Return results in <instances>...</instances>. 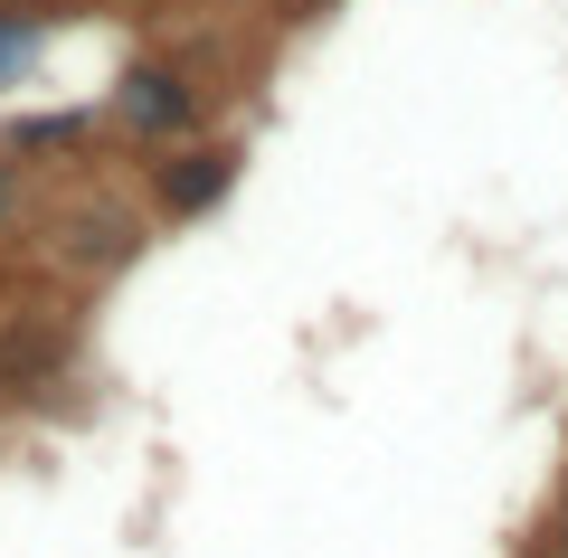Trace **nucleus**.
Here are the masks:
<instances>
[{"instance_id":"obj_1","label":"nucleus","mask_w":568,"mask_h":558,"mask_svg":"<svg viewBox=\"0 0 568 558\" xmlns=\"http://www.w3.org/2000/svg\"><path fill=\"white\" fill-rule=\"evenodd\" d=\"M152 246V209L123 200V190H95V180H67V200L39 209V256L77 284H114L123 265Z\"/></svg>"},{"instance_id":"obj_2","label":"nucleus","mask_w":568,"mask_h":558,"mask_svg":"<svg viewBox=\"0 0 568 558\" xmlns=\"http://www.w3.org/2000/svg\"><path fill=\"white\" fill-rule=\"evenodd\" d=\"M104 133H123L133 152H171V142L209 133V95L181 58H133L114 85H104Z\"/></svg>"},{"instance_id":"obj_3","label":"nucleus","mask_w":568,"mask_h":558,"mask_svg":"<svg viewBox=\"0 0 568 558\" xmlns=\"http://www.w3.org/2000/svg\"><path fill=\"white\" fill-rule=\"evenodd\" d=\"M237 180H246V142L200 133V142H171V152L142 161V209H152V227H200V219L227 209Z\"/></svg>"},{"instance_id":"obj_4","label":"nucleus","mask_w":568,"mask_h":558,"mask_svg":"<svg viewBox=\"0 0 568 558\" xmlns=\"http://www.w3.org/2000/svg\"><path fill=\"white\" fill-rule=\"evenodd\" d=\"M67 359H77V341H67V322L58 313H0V417L20 398H39V388H58L67 379Z\"/></svg>"},{"instance_id":"obj_5","label":"nucleus","mask_w":568,"mask_h":558,"mask_svg":"<svg viewBox=\"0 0 568 558\" xmlns=\"http://www.w3.org/2000/svg\"><path fill=\"white\" fill-rule=\"evenodd\" d=\"M95 133H104L95 104H67V114H20L0 133V152L20 161V171H77V152H95Z\"/></svg>"},{"instance_id":"obj_6","label":"nucleus","mask_w":568,"mask_h":558,"mask_svg":"<svg viewBox=\"0 0 568 558\" xmlns=\"http://www.w3.org/2000/svg\"><path fill=\"white\" fill-rule=\"evenodd\" d=\"M48 39H58V10H0V95H20L48 67Z\"/></svg>"},{"instance_id":"obj_7","label":"nucleus","mask_w":568,"mask_h":558,"mask_svg":"<svg viewBox=\"0 0 568 558\" xmlns=\"http://www.w3.org/2000/svg\"><path fill=\"white\" fill-rule=\"evenodd\" d=\"M20 219H29V171L0 152V227H20Z\"/></svg>"},{"instance_id":"obj_8","label":"nucleus","mask_w":568,"mask_h":558,"mask_svg":"<svg viewBox=\"0 0 568 558\" xmlns=\"http://www.w3.org/2000/svg\"><path fill=\"white\" fill-rule=\"evenodd\" d=\"M549 558H568V493H559V511H549Z\"/></svg>"},{"instance_id":"obj_9","label":"nucleus","mask_w":568,"mask_h":558,"mask_svg":"<svg viewBox=\"0 0 568 558\" xmlns=\"http://www.w3.org/2000/svg\"><path fill=\"white\" fill-rule=\"evenodd\" d=\"M0 10H48V0H0Z\"/></svg>"}]
</instances>
